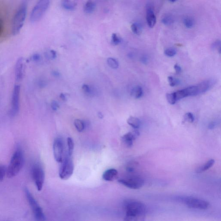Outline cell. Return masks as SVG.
Instances as JSON below:
<instances>
[{
	"label": "cell",
	"mask_w": 221,
	"mask_h": 221,
	"mask_svg": "<svg viewBox=\"0 0 221 221\" xmlns=\"http://www.w3.org/2000/svg\"><path fill=\"white\" fill-rule=\"evenodd\" d=\"M98 116L100 118H101V119H102V118L103 117V115H102V113H98Z\"/></svg>",
	"instance_id": "cell-47"
},
{
	"label": "cell",
	"mask_w": 221,
	"mask_h": 221,
	"mask_svg": "<svg viewBox=\"0 0 221 221\" xmlns=\"http://www.w3.org/2000/svg\"><path fill=\"white\" fill-rule=\"evenodd\" d=\"M23 60L22 57L18 59L15 66V77L17 81L21 80L23 77Z\"/></svg>",
	"instance_id": "cell-14"
},
{
	"label": "cell",
	"mask_w": 221,
	"mask_h": 221,
	"mask_svg": "<svg viewBox=\"0 0 221 221\" xmlns=\"http://www.w3.org/2000/svg\"><path fill=\"white\" fill-rule=\"evenodd\" d=\"M4 31V23L2 20L0 19V35H2Z\"/></svg>",
	"instance_id": "cell-42"
},
{
	"label": "cell",
	"mask_w": 221,
	"mask_h": 221,
	"mask_svg": "<svg viewBox=\"0 0 221 221\" xmlns=\"http://www.w3.org/2000/svg\"><path fill=\"white\" fill-rule=\"evenodd\" d=\"M132 31L136 35H140L142 31V27L139 23H134L131 25Z\"/></svg>",
	"instance_id": "cell-23"
},
{
	"label": "cell",
	"mask_w": 221,
	"mask_h": 221,
	"mask_svg": "<svg viewBox=\"0 0 221 221\" xmlns=\"http://www.w3.org/2000/svg\"><path fill=\"white\" fill-rule=\"evenodd\" d=\"M20 92V86L19 85H15L13 89L11 100V108L10 113L11 116H15L19 113Z\"/></svg>",
	"instance_id": "cell-10"
},
{
	"label": "cell",
	"mask_w": 221,
	"mask_h": 221,
	"mask_svg": "<svg viewBox=\"0 0 221 221\" xmlns=\"http://www.w3.org/2000/svg\"><path fill=\"white\" fill-rule=\"evenodd\" d=\"M67 145H68V155L71 156L73 152L74 149V142L73 140L70 138H68L67 139Z\"/></svg>",
	"instance_id": "cell-27"
},
{
	"label": "cell",
	"mask_w": 221,
	"mask_h": 221,
	"mask_svg": "<svg viewBox=\"0 0 221 221\" xmlns=\"http://www.w3.org/2000/svg\"><path fill=\"white\" fill-rule=\"evenodd\" d=\"M214 163H215V160H210L204 165H202L201 167L198 168L196 172L197 173H200L206 171L209 168L212 167L213 165H214Z\"/></svg>",
	"instance_id": "cell-21"
},
{
	"label": "cell",
	"mask_w": 221,
	"mask_h": 221,
	"mask_svg": "<svg viewBox=\"0 0 221 221\" xmlns=\"http://www.w3.org/2000/svg\"><path fill=\"white\" fill-rule=\"evenodd\" d=\"M140 135V133L137 130L127 133L121 138L122 141L127 147L130 148L133 145V141Z\"/></svg>",
	"instance_id": "cell-12"
},
{
	"label": "cell",
	"mask_w": 221,
	"mask_h": 221,
	"mask_svg": "<svg viewBox=\"0 0 221 221\" xmlns=\"http://www.w3.org/2000/svg\"><path fill=\"white\" fill-rule=\"evenodd\" d=\"M212 83L210 80H205L200 83V84L197 85L198 87L199 95L204 93L210 89V88Z\"/></svg>",
	"instance_id": "cell-16"
},
{
	"label": "cell",
	"mask_w": 221,
	"mask_h": 221,
	"mask_svg": "<svg viewBox=\"0 0 221 221\" xmlns=\"http://www.w3.org/2000/svg\"><path fill=\"white\" fill-rule=\"evenodd\" d=\"M186 97L195 96L199 95L197 86H193L184 89Z\"/></svg>",
	"instance_id": "cell-17"
},
{
	"label": "cell",
	"mask_w": 221,
	"mask_h": 221,
	"mask_svg": "<svg viewBox=\"0 0 221 221\" xmlns=\"http://www.w3.org/2000/svg\"><path fill=\"white\" fill-rule=\"evenodd\" d=\"M75 127L77 129V131L81 132L83 131L85 127V125L82 121L79 119H76L74 122Z\"/></svg>",
	"instance_id": "cell-26"
},
{
	"label": "cell",
	"mask_w": 221,
	"mask_h": 221,
	"mask_svg": "<svg viewBox=\"0 0 221 221\" xmlns=\"http://www.w3.org/2000/svg\"><path fill=\"white\" fill-rule=\"evenodd\" d=\"M183 23L186 28L188 29L192 28L195 25L194 19L191 17H186L184 19Z\"/></svg>",
	"instance_id": "cell-24"
},
{
	"label": "cell",
	"mask_w": 221,
	"mask_h": 221,
	"mask_svg": "<svg viewBox=\"0 0 221 221\" xmlns=\"http://www.w3.org/2000/svg\"><path fill=\"white\" fill-rule=\"evenodd\" d=\"M27 13V3H23L15 14L13 19L12 32L14 36L17 35L20 32L23 27Z\"/></svg>",
	"instance_id": "cell-3"
},
{
	"label": "cell",
	"mask_w": 221,
	"mask_h": 221,
	"mask_svg": "<svg viewBox=\"0 0 221 221\" xmlns=\"http://www.w3.org/2000/svg\"><path fill=\"white\" fill-rule=\"evenodd\" d=\"M170 2H172V3H174L177 1V0H168Z\"/></svg>",
	"instance_id": "cell-48"
},
{
	"label": "cell",
	"mask_w": 221,
	"mask_h": 221,
	"mask_svg": "<svg viewBox=\"0 0 221 221\" xmlns=\"http://www.w3.org/2000/svg\"><path fill=\"white\" fill-rule=\"evenodd\" d=\"M53 152L55 160L57 163H62L63 160L64 145L62 141L60 139H56L53 143Z\"/></svg>",
	"instance_id": "cell-11"
},
{
	"label": "cell",
	"mask_w": 221,
	"mask_h": 221,
	"mask_svg": "<svg viewBox=\"0 0 221 221\" xmlns=\"http://www.w3.org/2000/svg\"><path fill=\"white\" fill-rule=\"evenodd\" d=\"M59 104L58 103L55 101H53L51 103V108L54 111H57L59 108Z\"/></svg>",
	"instance_id": "cell-37"
},
{
	"label": "cell",
	"mask_w": 221,
	"mask_h": 221,
	"mask_svg": "<svg viewBox=\"0 0 221 221\" xmlns=\"http://www.w3.org/2000/svg\"><path fill=\"white\" fill-rule=\"evenodd\" d=\"M107 63L109 66L113 69H117L119 66L118 62L115 59L111 57L108 59Z\"/></svg>",
	"instance_id": "cell-28"
},
{
	"label": "cell",
	"mask_w": 221,
	"mask_h": 221,
	"mask_svg": "<svg viewBox=\"0 0 221 221\" xmlns=\"http://www.w3.org/2000/svg\"><path fill=\"white\" fill-rule=\"evenodd\" d=\"M32 175L37 189L39 191H41L45 180V173L43 168L39 164H35L32 168Z\"/></svg>",
	"instance_id": "cell-8"
},
{
	"label": "cell",
	"mask_w": 221,
	"mask_h": 221,
	"mask_svg": "<svg viewBox=\"0 0 221 221\" xmlns=\"http://www.w3.org/2000/svg\"><path fill=\"white\" fill-rule=\"evenodd\" d=\"M174 22V17L171 15H165L162 19V22L166 26L172 25Z\"/></svg>",
	"instance_id": "cell-25"
},
{
	"label": "cell",
	"mask_w": 221,
	"mask_h": 221,
	"mask_svg": "<svg viewBox=\"0 0 221 221\" xmlns=\"http://www.w3.org/2000/svg\"><path fill=\"white\" fill-rule=\"evenodd\" d=\"M48 55L49 57L52 59H54L56 57V53L54 50H51Z\"/></svg>",
	"instance_id": "cell-39"
},
{
	"label": "cell",
	"mask_w": 221,
	"mask_h": 221,
	"mask_svg": "<svg viewBox=\"0 0 221 221\" xmlns=\"http://www.w3.org/2000/svg\"><path fill=\"white\" fill-rule=\"evenodd\" d=\"M212 48L213 50H217L220 54L221 52V43L220 40H217L213 42L212 45Z\"/></svg>",
	"instance_id": "cell-33"
},
{
	"label": "cell",
	"mask_w": 221,
	"mask_h": 221,
	"mask_svg": "<svg viewBox=\"0 0 221 221\" xmlns=\"http://www.w3.org/2000/svg\"><path fill=\"white\" fill-rule=\"evenodd\" d=\"M49 0H40L32 11L30 19L32 23H36L41 19L48 8Z\"/></svg>",
	"instance_id": "cell-6"
},
{
	"label": "cell",
	"mask_w": 221,
	"mask_h": 221,
	"mask_svg": "<svg viewBox=\"0 0 221 221\" xmlns=\"http://www.w3.org/2000/svg\"><path fill=\"white\" fill-rule=\"evenodd\" d=\"M59 171V176L62 179H68L72 175L74 171V165L72 160L69 155L65 157L62 163Z\"/></svg>",
	"instance_id": "cell-7"
},
{
	"label": "cell",
	"mask_w": 221,
	"mask_h": 221,
	"mask_svg": "<svg viewBox=\"0 0 221 221\" xmlns=\"http://www.w3.org/2000/svg\"><path fill=\"white\" fill-rule=\"evenodd\" d=\"M41 58L40 54H34L31 57V60L34 62H38L40 61Z\"/></svg>",
	"instance_id": "cell-38"
},
{
	"label": "cell",
	"mask_w": 221,
	"mask_h": 221,
	"mask_svg": "<svg viewBox=\"0 0 221 221\" xmlns=\"http://www.w3.org/2000/svg\"><path fill=\"white\" fill-rule=\"evenodd\" d=\"M126 221L143 220L147 213L146 207L143 203L136 200H128L125 202Z\"/></svg>",
	"instance_id": "cell-1"
},
{
	"label": "cell",
	"mask_w": 221,
	"mask_h": 221,
	"mask_svg": "<svg viewBox=\"0 0 221 221\" xmlns=\"http://www.w3.org/2000/svg\"><path fill=\"white\" fill-rule=\"evenodd\" d=\"M60 98L62 100H64V101H65L66 100V97H65V94H63V93H62L60 95Z\"/></svg>",
	"instance_id": "cell-46"
},
{
	"label": "cell",
	"mask_w": 221,
	"mask_h": 221,
	"mask_svg": "<svg viewBox=\"0 0 221 221\" xmlns=\"http://www.w3.org/2000/svg\"><path fill=\"white\" fill-rule=\"evenodd\" d=\"M164 53L166 56L172 57L176 54V51L174 49L169 48L165 50Z\"/></svg>",
	"instance_id": "cell-34"
},
{
	"label": "cell",
	"mask_w": 221,
	"mask_h": 221,
	"mask_svg": "<svg viewBox=\"0 0 221 221\" xmlns=\"http://www.w3.org/2000/svg\"><path fill=\"white\" fill-rule=\"evenodd\" d=\"M174 94L176 101L186 97L185 93L184 90H178L177 92H174Z\"/></svg>",
	"instance_id": "cell-29"
},
{
	"label": "cell",
	"mask_w": 221,
	"mask_h": 221,
	"mask_svg": "<svg viewBox=\"0 0 221 221\" xmlns=\"http://www.w3.org/2000/svg\"><path fill=\"white\" fill-rule=\"evenodd\" d=\"M166 98H167V100L168 103L171 104H175L176 102H177L176 100H175L174 92L171 93H168V94H166Z\"/></svg>",
	"instance_id": "cell-31"
},
{
	"label": "cell",
	"mask_w": 221,
	"mask_h": 221,
	"mask_svg": "<svg viewBox=\"0 0 221 221\" xmlns=\"http://www.w3.org/2000/svg\"><path fill=\"white\" fill-rule=\"evenodd\" d=\"M127 124L134 129L139 128L140 126V120L137 117L130 116L128 118L127 121Z\"/></svg>",
	"instance_id": "cell-20"
},
{
	"label": "cell",
	"mask_w": 221,
	"mask_h": 221,
	"mask_svg": "<svg viewBox=\"0 0 221 221\" xmlns=\"http://www.w3.org/2000/svg\"><path fill=\"white\" fill-rule=\"evenodd\" d=\"M82 89L84 92L86 93H89L90 92V89L87 85L84 84L82 86Z\"/></svg>",
	"instance_id": "cell-40"
},
{
	"label": "cell",
	"mask_w": 221,
	"mask_h": 221,
	"mask_svg": "<svg viewBox=\"0 0 221 221\" xmlns=\"http://www.w3.org/2000/svg\"><path fill=\"white\" fill-rule=\"evenodd\" d=\"M118 182L132 189H140L144 185V181L138 176H133L121 178L118 180Z\"/></svg>",
	"instance_id": "cell-9"
},
{
	"label": "cell",
	"mask_w": 221,
	"mask_h": 221,
	"mask_svg": "<svg viewBox=\"0 0 221 221\" xmlns=\"http://www.w3.org/2000/svg\"><path fill=\"white\" fill-rule=\"evenodd\" d=\"M52 75L54 76V77H58L60 76V74L57 71H54L52 72Z\"/></svg>",
	"instance_id": "cell-45"
},
{
	"label": "cell",
	"mask_w": 221,
	"mask_h": 221,
	"mask_svg": "<svg viewBox=\"0 0 221 221\" xmlns=\"http://www.w3.org/2000/svg\"><path fill=\"white\" fill-rule=\"evenodd\" d=\"M175 200L185 204L190 208L206 210L210 206V203L205 200L190 197H178Z\"/></svg>",
	"instance_id": "cell-4"
},
{
	"label": "cell",
	"mask_w": 221,
	"mask_h": 221,
	"mask_svg": "<svg viewBox=\"0 0 221 221\" xmlns=\"http://www.w3.org/2000/svg\"><path fill=\"white\" fill-rule=\"evenodd\" d=\"M61 3L63 8L67 10H74L76 7V4L71 0H62Z\"/></svg>",
	"instance_id": "cell-19"
},
{
	"label": "cell",
	"mask_w": 221,
	"mask_h": 221,
	"mask_svg": "<svg viewBox=\"0 0 221 221\" xmlns=\"http://www.w3.org/2000/svg\"><path fill=\"white\" fill-rule=\"evenodd\" d=\"M96 4L92 0H88L84 6V11L87 14H91L95 11Z\"/></svg>",
	"instance_id": "cell-18"
},
{
	"label": "cell",
	"mask_w": 221,
	"mask_h": 221,
	"mask_svg": "<svg viewBox=\"0 0 221 221\" xmlns=\"http://www.w3.org/2000/svg\"><path fill=\"white\" fill-rule=\"evenodd\" d=\"M7 167L3 165H0V181H3L6 175Z\"/></svg>",
	"instance_id": "cell-30"
},
{
	"label": "cell",
	"mask_w": 221,
	"mask_h": 221,
	"mask_svg": "<svg viewBox=\"0 0 221 221\" xmlns=\"http://www.w3.org/2000/svg\"><path fill=\"white\" fill-rule=\"evenodd\" d=\"M174 68H175V72H176V74H180V73L181 72V67H180L179 65L176 64L174 66Z\"/></svg>",
	"instance_id": "cell-41"
},
{
	"label": "cell",
	"mask_w": 221,
	"mask_h": 221,
	"mask_svg": "<svg viewBox=\"0 0 221 221\" xmlns=\"http://www.w3.org/2000/svg\"><path fill=\"white\" fill-rule=\"evenodd\" d=\"M24 159L23 152L18 149L13 154L6 169V176L11 178L15 177L23 167Z\"/></svg>",
	"instance_id": "cell-2"
},
{
	"label": "cell",
	"mask_w": 221,
	"mask_h": 221,
	"mask_svg": "<svg viewBox=\"0 0 221 221\" xmlns=\"http://www.w3.org/2000/svg\"><path fill=\"white\" fill-rule=\"evenodd\" d=\"M147 21L148 26L152 28L155 26L156 18L152 6L148 4L147 6Z\"/></svg>",
	"instance_id": "cell-13"
},
{
	"label": "cell",
	"mask_w": 221,
	"mask_h": 221,
	"mask_svg": "<svg viewBox=\"0 0 221 221\" xmlns=\"http://www.w3.org/2000/svg\"><path fill=\"white\" fill-rule=\"evenodd\" d=\"M185 119L189 122H193L194 120V117L193 115L191 113H187L185 115Z\"/></svg>",
	"instance_id": "cell-36"
},
{
	"label": "cell",
	"mask_w": 221,
	"mask_h": 221,
	"mask_svg": "<svg viewBox=\"0 0 221 221\" xmlns=\"http://www.w3.org/2000/svg\"><path fill=\"white\" fill-rule=\"evenodd\" d=\"M25 192L26 198L29 202L30 207L32 210L36 219L39 221H45V215L42 209L38 204L36 200L34 198L32 195L27 188H25Z\"/></svg>",
	"instance_id": "cell-5"
},
{
	"label": "cell",
	"mask_w": 221,
	"mask_h": 221,
	"mask_svg": "<svg viewBox=\"0 0 221 221\" xmlns=\"http://www.w3.org/2000/svg\"><path fill=\"white\" fill-rule=\"evenodd\" d=\"M118 175V172L115 168H110L104 172L102 178L104 181H112L116 179Z\"/></svg>",
	"instance_id": "cell-15"
},
{
	"label": "cell",
	"mask_w": 221,
	"mask_h": 221,
	"mask_svg": "<svg viewBox=\"0 0 221 221\" xmlns=\"http://www.w3.org/2000/svg\"><path fill=\"white\" fill-rule=\"evenodd\" d=\"M168 81L170 86L171 87H174L179 83V81L177 79H174L173 77H171V76L168 77Z\"/></svg>",
	"instance_id": "cell-35"
},
{
	"label": "cell",
	"mask_w": 221,
	"mask_h": 221,
	"mask_svg": "<svg viewBox=\"0 0 221 221\" xmlns=\"http://www.w3.org/2000/svg\"><path fill=\"white\" fill-rule=\"evenodd\" d=\"M121 39L116 33H113L112 36V43L113 45H116L121 42Z\"/></svg>",
	"instance_id": "cell-32"
},
{
	"label": "cell",
	"mask_w": 221,
	"mask_h": 221,
	"mask_svg": "<svg viewBox=\"0 0 221 221\" xmlns=\"http://www.w3.org/2000/svg\"><path fill=\"white\" fill-rule=\"evenodd\" d=\"M143 95L142 88L140 86L134 87L131 91V96L135 99L140 98Z\"/></svg>",
	"instance_id": "cell-22"
},
{
	"label": "cell",
	"mask_w": 221,
	"mask_h": 221,
	"mask_svg": "<svg viewBox=\"0 0 221 221\" xmlns=\"http://www.w3.org/2000/svg\"><path fill=\"white\" fill-rule=\"evenodd\" d=\"M216 126V123L215 122H211L209 124L208 126L209 129L212 130L214 129Z\"/></svg>",
	"instance_id": "cell-43"
},
{
	"label": "cell",
	"mask_w": 221,
	"mask_h": 221,
	"mask_svg": "<svg viewBox=\"0 0 221 221\" xmlns=\"http://www.w3.org/2000/svg\"><path fill=\"white\" fill-rule=\"evenodd\" d=\"M141 61L143 64H147L148 62V59L146 56H142L141 57Z\"/></svg>",
	"instance_id": "cell-44"
}]
</instances>
